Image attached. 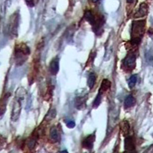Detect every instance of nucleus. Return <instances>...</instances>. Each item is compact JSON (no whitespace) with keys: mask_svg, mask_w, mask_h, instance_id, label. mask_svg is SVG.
I'll return each instance as SVG.
<instances>
[{"mask_svg":"<svg viewBox=\"0 0 153 153\" xmlns=\"http://www.w3.org/2000/svg\"><path fill=\"white\" fill-rule=\"evenodd\" d=\"M99 1V0H92V1L94 3H96V2H98Z\"/></svg>","mask_w":153,"mask_h":153,"instance_id":"obj_23","label":"nucleus"},{"mask_svg":"<svg viewBox=\"0 0 153 153\" xmlns=\"http://www.w3.org/2000/svg\"><path fill=\"white\" fill-rule=\"evenodd\" d=\"M147 5L145 3H141L140 5V8L138 11L135 14L134 17L136 18H141L147 15L148 12Z\"/></svg>","mask_w":153,"mask_h":153,"instance_id":"obj_7","label":"nucleus"},{"mask_svg":"<svg viewBox=\"0 0 153 153\" xmlns=\"http://www.w3.org/2000/svg\"><path fill=\"white\" fill-rule=\"evenodd\" d=\"M11 94L10 93H7L4 94L0 100V116L4 115L7 110V106L9 98Z\"/></svg>","mask_w":153,"mask_h":153,"instance_id":"obj_4","label":"nucleus"},{"mask_svg":"<svg viewBox=\"0 0 153 153\" xmlns=\"http://www.w3.org/2000/svg\"><path fill=\"white\" fill-rule=\"evenodd\" d=\"M61 153H68V152H67V150H64V151H62Z\"/></svg>","mask_w":153,"mask_h":153,"instance_id":"obj_24","label":"nucleus"},{"mask_svg":"<svg viewBox=\"0 0 153 153\" xmlns=\"http://www.w3.org/2000/svg\"><path fill=\"white\" fill-rule=\"evenodd\" d=\"M50 71L51 74L53 75H56L57 74L59 71V64L58 60L56 59H54L51 61L50 65Z\"/></svg>","mask_w":153,"mask_h":153,"instance_id":"obj_8","label":"nucleus"},{"mask_svg":"<svg viewBox=\"0 0 153 153\" xmlns=\"http://www.w3.org/2000/svg\"><path fill=\"white\" fill-rule=\"evenodd\" d=\"M111 85V82L110 81L106 79L103 80L99 91V94L102 95L104 92H106L110 88Z\"/></svg>","mask_w":153,"mask_h":153,"instance_id":"obj_9","label":"nucleus"},{"mask_svg":"<svg viewBox=\"0 0 153 153\" xmlns=\"http://www.w3.org/2000/svg\"><path fill=\"white\" fill-rule=\"evenodd\" d=\"M24 97L20 95L19 89H17L15 94V97L14 100L11 113V120L13 122L18 121L22 110V101Z\"/></svg>","mask_w":153,"mask_h":153,"instance_id":"obj_3","label":"nucleus"},{"mask_svg":"<svg viewBox=\"0 0 153 153\" xmlns=\"http://www.w3.org/2000/svg\"><path fill=\"white\" fill-rule=\"evenodd\" d=\"M95 81H96V76H95V74L93 73H91L88 76L87 82L88 87L90 89L92 88L94 86Z\"/></svg>","mask_w":153,"mask_h":153,"instance_id":"obj_13","label":"nucleus"},{"mask_svg":"<svg viewBox=\"0 0 153 153\" xmlns=\"http://www.w3.org/2000/svg\"><path fill=\"white\" fill-rule=\"evenodd\" d=\"M85 100L83 99V98L79 97V98L77 99L76 102V105L77 108L80 109L83 106V105H85Z\"/></svg>","mask_w":153,"mask_h":153,"instance_id":"obj_17","label":"nucleus"},{"mask_svg":"<svg viewBox=\"0 0 153 153\" xmlns=\"http://www.w3.org/2000/svg\"><path fill=\"white\" fill-rule=\"evenodd\" d=\"M26 1L29 6L33 7V0H26Z\"/></svg>","mask_w":153,"mask_h":153,"instance_id":"obj_21","label":"nucleus"},{"mask_svg":"<svg viewBox=\"0 0 153 153\" xmlns=\"http://www.w3.org/2000/svg\"><path fill=\"white\" fill-rule=\"evenodd\" d=\"M136 56L133 53L128 54L124 59V64L125 66L129 69L134 68L135 66Z\"/></svg>","mask_w":153,"mask_h":153,"instance_id":"obj_5","label":"nucleus"},{"mask_svg":"<svg viewBox=\"0 0 153 153\" xmlns=\"http://www.w3.org/2000/svg\"><path fill=\"white\" fill-rule=\"evenodd\" d=\"M30 53V48L25 43L16 44L14 49V60L16 66H22L28 59Z\"/></svg>","mask_w":153,"mask_h":153,"instance_id":"obj_1","label":"nucleus"},{"mask_svg":"<svg viewBox=\"0 0 153 153\" xmlns=\"http://www.w3.org/2000/svg\"><path fill=\"white\" fill-rule=\"evenodd\" d=\"M51 137L54 140H57L58 139V134L56 128H52L50 131Z\"/></svg>","mask_w":153,"mask_h":153,"instance_id":"obj_15","label":"nucleus"},{"mask_svg":"<svg viewBox=\"0 0 153 153\" xmlns=\"http://www.w3.org/2000/svg\"><path fill=\"white\" fill-rule=\"evenodd\" d=\"M136 104V100L131 95H129L127 97L124 102V106L126 108L133 107Z\"/></svg>","mask_w":153,"mask_h":153,"instance_id":"obj_11","label":"nucleus"},{"mask_svg":"<svg viewBox=\"0 0 153 153\" xmlns=\"http://www.w3.org/2000/svg\"><path fill=\"white\" fill-rule=\"evenodd\" d=\"M122 129H123V132L125 133L127 132V131H128L129 128V126L128 123L127 121H125L123 123V125H122Z\"/></svg>","mask_w":153,"mask_h":153,"instance_id":"obj_18","label":"nucleus"},{"mask_svg":"<svg viewBox=\"0 0 153 153\" xmlns=\"http://www.w3.org/2000/svg\"><path fill=\"white\" fill-rule=\"evenodd\" d=\"M95 135H89L83 140L82 146L86 149H92L93 147L94 143L95 141Z\"/></svg>","mask_w":153,"mask_h":153,"instance_id":"obj_6","label":"nucleus"},{"mask_svg":"<svg viewBox=\"0 0 153 153\" xmlns=\"http://www.w3.org/2000/svg\"><path fill=\"white\" fill-rule=\"evenodd\" d=\"M85 18L86 20L92 25L93 26L95 24L96 21L95 18L92 13L90 11H87L85 12Z\"/></svg>","mask_w":153,"mask_h":153,"instance_id":"obj_12","label":"nucleus"},{"mask_svg":"<svg viewBox=\"0 0 153 153\" xmlns=\"http://www.w3.org/2000/svg\"><path fill=\"white\" fill-rule=\"evenodd\" d=\"M67 126L68 128H74L75 126V123L73 121H70V122H69L67 123Z\"/></svg>","mask_w":153,"mask_h":153,"instance_id":"obj_20","label":"nucleus"},{"mask_svg":"<svg viewBox=\"0 0 153 153\" xmlns=\"http://www.w3.org/2000/svg\"><path fill=\"white\" fill-rule=\"evenodd\" d=\"M137 80V77L135 75L131 76L128 80V86L130 88H133L135 86Z\"/></svg>","mask_w":153,"mask_h":153,"instance_id":"obj_14","label":"nucleus"},{"mask_svg":"<svg viewBox=\"0 0 153 153\" xmlns=\"http://www.w3.org/2000/svg\"><path fill=\"white\" fill-rule=\"evenodd\" d=\"M125 149L128 151H133L135 149L134 142L130 137H127L125 140Z\"/></svg>","mask_w":153,"mask_h":153,"instance_id":"obj_10","label":"nucleus"},{"mask_svg":"<svg viewBox=\"0 0 153 153\" xmlns=\"http://www.w3.org/2000/svg\"><path fill=\"white\" fill-rule=\"evenodd\" d=\"M36 143V141L35 140H30L29 142V143H28V144H27L28 147H29V148H30V149L33 148L34 146H35Z\"/></svg>","mask_w":153,"mask_h":153,"instance_id":"obj_19","label":"nucleus"},{"mask_svg":"<svg viewBox=\"0 0 153 153\" xmlns=\"http://www.w3.org/2000/svg\"><path fill=\"white\" fill-rule=\"evenodd\" d=\"M144 20L137 21L133 22L131 27V37L133 44L138 45L143 36L145 26Z\"/></svg>","mask_w":153,"mask_h":153,"instance_id":"obj_2","label":"nucleus"},{"mask_svg":"<svg viewBox=\"0 0 153 153\" xmlns=\"http://www.w3.org/2000/svg\"><path fill=\"white\" fill-rule=\"evenodd\" d=\"M127 2L129 3H133L134 0H127Z\"/></svg>","mask_w":153,"mask_h":153,"instance_id":"obj_22","label":"nucleus"},{"mask_svg":"<svg viewBox=\"0 0 153 153\" xmlns=\"http://www.w3.org/2000/svg\"><path fill=\"white\" fill-rule=\"evenodd\" d=\"M101 95L100 94H98L96 98H95L94 101L93 105V107L94 108H97V107H98L99 105H100V103H101Z\"/></svg>","mask_w":153,"mask_h":153,"instance_id":"obj_16","label":"nucleus"}]
</instances>
